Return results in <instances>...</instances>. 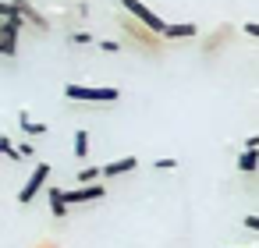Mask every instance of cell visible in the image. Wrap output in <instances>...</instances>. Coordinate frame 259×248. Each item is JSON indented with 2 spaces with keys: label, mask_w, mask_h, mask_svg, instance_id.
<instances>
[{
  "label": "cell",
  "mask_w": 259,
  "mask_h": 248,
  "mask_svg": "<svg viewBox=\"0 0 259 248\" xmlns=\"http://www.w3.org/2000/svg\"><path fill=\"white\" fill-rule=\"evenodd\" d=\"M64 96H68L71 103H117V100H121V89H114V85H78V82H71V85H64Z\"/></svg>",
  "instance_id": "6da1fadb"
},
{
  "label": "cell",
  "mask_w": 259,
  "mask_h": 248,
  "mask_svg": "<svg viewBox=\"0 0 259 248\" xmlns=\"http://www.w3.org/2000/svg\"><path fill=\"white\" fill-rule=\"evenodd\" d=\"M121 8H124L139 25H146V32H153V36H160V32H163V25H167L153 8H146V0H121Z\"/></svg>",
  "instance_id": "7a4b0ae2"
},
{
  "label": "cell",
  "mask_w": 259,
  "mask_h": 248,
  "mask_svg": "<svg viewBox=\"0 0 259 248\" xmlns=\"http://www.w3.org/2000/svg\"><path fill=\"white\" fill-rule=\"evenodd\" d=\"M18 29H22L18 15L0 18V57H15L18 54Z\"/></svg>",
  "instance_id": "3957f363"
},
{
  "label": "cell",
  "mask_w": 259,
  "mask_h": 248,
  "mask_svg": "<svg viewBox=\"0 0 259 248\" xmlns=\"http://www.w3.org/2000/svg\"><path fill=\"white\" fill-rule=\"evenodd\" d=\"M107 195V188L100 184V181H93V184H78V188H61V199H64V206H82V202H96V199H103Z\"/></svg>",
  "instance_id": "277c9868"
},
{
  "label": "cell",
  "mask_w": 259,
  "mask_h": 248,
  "mask_svg": "<svg viewBox=\"0 0 259 248\" xmlns=\"http://www.w3.org/2000/svg\"><path fill=\"white\" fill-rule=\"evenodd\" d=\"M50 181V163H36V170H32V177L22 184V191H18V202L22 206H29L39 191H43V184Z\"/></svg>",
  "instance_id": "5b68a950"
},
{
  "label": "cell",
  "mask_w": 259,
  "mask_h": 248,
  "mask_svg": "<svg viewBox=\"0 0 259 248\" xmlns=\"http://www.w3.org/2000/svg\"><path fill=\"white\" fill-rule=\"evenodd\" d=\"M11 8L18 11V18H22V22H29V25H36L39 32H47V29H50V18H47L43 11H36V8L29 4V0H11Z\"/></svg>",
  "instance_id": "8992f818"
},
{
  "label": "cell",
  "mask_w": 259,
  "mask_h": 248,
  "mask_svg": "<svg viewBox=\"0 0 259 248\" xmlns=\"http://www.w3.org/2000/svg\"><path fill=\"white\" fill-rule=\"evenodd\" d=\"M160 36H163V39H195V36H199V25H192V22H174V25H163Z\"/></svg>",
  "instance_id": "52a82bcc"
},
{
  "label": "cell",
  "mask_w": 259,
  "mask_h": 248,
  "mask_svg": "<svg viewBox=\"0 0 259 248\" xmlns=\"http://www.w3.org/2000/svg\"><path fill=\"white\" fill-rule=\"evenodd\" d=\"M135 167H139V160H135V156H121V160H114V163L100 167V177H117V174H132Z\"/></svg>",
  "instance_id": "ba28073f"
},
{
  "label": "cell",
  "mask_w": 259,
  "mask_h": 248,
  "mask_svg": "<svg viewBox=\"0 0 259 248\" xmlns=\"http://www.w3.org/2000/svg\"><path fill=\"white\" fill-rule=\"evenodd\" d=\"M47 199H50V213L61 220V216H68V206H64V199H61V188L57 184H50L47 188Z\"/></svg>",
  "instance_id": "9c48e42d"
},
{
  "label": "cell",
  "mask_w": 259,
  "mask_h": 248,
  "mask_svg": "<svg viewBox=\"0 0 259 248\" xmlns=\"http://www.w3.org/2000/svg\"><path fill=\"white\" fill-rule=\"evenodd\" d=\"M255 167H259V153H255V149H245V153L238 156V170H241V174H252Z\"/></svg>",
  "instance_id": "30bf717a"
},
{
  "label": "cell",
  "mask_w": 259,
  "mask_h": 248,
  "mask_svg": "<svg viewBox=\"0 0 259 248\" xmlns=\"http://www.w3.org/2000/svg\"><path fill=\"white\" fill-rule=\"evenodd\" d=\"M18 124H22V131H29V135H43V131H47V124H36V121L29 117V110H18Z\"/></svg>",
  "instance_id": "8fae6325"
},
{
  "label": "cell",
  "mask_w": 259,
  "mask_h": 248,
  "mask_svg": "<svg viewBox=\"0 0 259 248\" xmlns=\"http://www.w3.org/2000/svg\"><path fill=\"white\" fill-rule=\"evenodd\" d=\"M75 156H78V160H85V156H89V131H85V128H78V131H75Z\"/></svg>",
  "instance_id": "7c38bea8"
},
{
  "label": "cell",
  "mask_w": 259,
  "mask_h": 248,
  "mask_svg": "<svg viewBox=\"0 0 259 248\" xmlns=\"http://www.w3.org/2000/svg\"><path fill=\"white\" fill-rule=\"evenodd\" d=\"M75 181H82V184H89V181H100V167H82Z\"/></svg>",
  "instance_id": "4fadbf2b"
},
{
  "label": "cell",
  "mask_w": 259,
  "mask_h": 248,
  "mask_svg": "<svg viewBox=\"0 0 259 248\" xmlns=\"http://www.w3.org/2000/svg\"><path fill=\"white\" fill-rule=\"evenodd\" d=\"M15 153H18V160H36V145H32V142H22V145H15Z\"/></svg>",
  "instance_id": "5bb4252c"
},
{
  "label": "cell",
  "mask_w": 259,
  "mask_h": 248,
  "mask_svg": "<svg viewBox=\"0 0 259 248\" xmlns=\"http://www.w3.org/2000/svg\"><path fill=\"white\" fill-rule=\"evenodd\" d=\"M0 156H11V160H18V153H15V142H11L8 135H0Z\"/></svg>",
  "instance_id": "9a60e30c"
},
{
  "label": "cell",
  "mask_w": 259,
  "mask_h": 248,
  "mask_svg": "<svg viewBox=\"0 0 259 248\" xmlns=\"http://www.w3.org/2000/svg\"><path fill=\"white\" fill-rule=\"evenodd\" d=\"M71 43H75V46H93V32H75Z\"/></svg>",
  "instance_id": "2e32d148"
},
{
  "label": "cell",
  "mask_w": 259,
  "mask_h": 248,
  "mask_svg": "<svg viewBox=\"0 0 259 248\" xmlns=\"http://www.w3.org/2000/svg\"><path fill=\"white\" fill-rule=\"evenodd\" d=\"M100 50H103V54H117V50H121V43H117V39H103V43H100Z\"/></svg>",
  "instance_id": "e0dca14e"
},
{
  "label": "cell",
  "mask_w": 259,
  "mask_h": 248,
  "mask_svg": "<svg viewBox=\"0 0 259 248\" xmlns=\"http://www.w3.org/2000/svg\"><path fill=\"white\" fill-rule=\"evenodd\" d=\"M153 167H156V170H174V167H178V160H170V156H163V160H156Z\"/></svg>",
  "instance_id": "ac0fdd59"
},
{
  "label": "cell",
  "mask_w": 259,
  "mask_h": 248,
  "mask_svg": "<svg viewBox=\"0 0 259 248\" xmlns=\"http://www.w3.org/2000/svg\"><path fill=\"white\" fill-rule=\"evenodd\" d=\"M11 15H18V11L11 8V0H0V18H11Z\"/></svg>",
  "instance_id": "d6986e66"
},
{
  "label": "cell",
  "mask_w": 259,
  "mask_h": 248,
  "mask_svg": "<svg viewBox=\"0 0 259 248\" xmlns=\"http://www.w3.org/2000/svg\"><path fill=\"white\" fill-rule=\"evenodd\" d=\"M245 36H248V39H259V25L248 22V25H245Z\"/></svg>",
  "instance_id": "ffe728a7"
},
{
  "label": "cell",
  "mask_w": 259,
  "mask_h": 248,
  "mask_svg": "<svg viewBox=\"0 0 259 248\" xmlns=\"http://www.w3.org/2000/svg\"><path fill=\"white\" fill-rule=\"evenodd\" d=\"M245 227H248V230H259V216L248 213V216H245Z\"/></svg>",
  "instance_id": "44dd1931"
},
{
  "label": "cell",
  "mask_w": 259,
  "mask_h": 248,
  "mask_svg": "<svg viewBox=\"0 0 259 248\" xmlns=\"http://www.w3.org/2000/svg\"><path fill=\"white\" fill-rule=\"evenodd\" d=\"M245 149H259V135H248L245 138Z\"/></svg>",
  "instance_id": "7402d4cb"
},
{
  "label": "cell",
  "mask_w": 259,
  "mask_h": 248,
  "mask_svg": "<svg viewBox=\"0 0 259 248\" xmlns=\"http://www.w3.org/2000/svg\"><path fill=\"white\" fill-rule=\"evenodd\" d=\"M227 248H234V244H227Z\"/></svg>",
  "instance_id": "603a6c76"
}]
</instances>
